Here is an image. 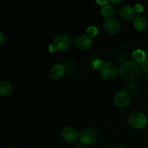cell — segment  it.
Segmentation results:
<instances>
[{
  "instance_id": "cell-9",
  "label": "cell",
  "mask_w": 148,
  "mask_h": 148,
  "mask_svg": "<svg viewBox=\"0 0 148 148\" xmlns=\"http://www.w3.org/2000/svg\"><path fill=\"white\" fill-rule=\"evenodd\" d=\"M77 49L81 51H85L89 49L92 44V39L87 34H82L78 36L75 42Z\"/></svg>"
},
{
  "instance_id": "cell-4",
  "label": "cell",
  "mask_w": 148,
  "mask_h": 148,
  "mask_svg": "<svg viewBox=\"0 0 148 148\" xmlns=\"http://www.w3.org/2000/svg\"><path fill=\"white\" fill-rule=\"evenodd\" d=\"M53 45L56 50L60 51H67L72 46V40L68 35L64 33H61L57 35L53 39Z\"/></svg>"
},
{
  "instance_id": "cell-2",
  "label": "cell",
  "mask_w": 148,
  "mask_h": 148,
  "mask_svg": "<svg viewBox=\"0 0 148 148\" xmlns=\"http://www.w3.org/2000/svg\"><path fill=\"white\" fill-rule=\"evenodd\" d=\"M99 71L101 77L106 81H111L115 79L119 72L116 66L111 62L102 64Z\"/></svg>"
},
{
  "instance_id": "cell-7",
  "label": "cell",
  "mask_w": 148,
  "mask_h": 148,
  "mask_svg": "<svg viewBox=\"0 0 148 148\" xmlns=\"http://www.w3.org/2000/svg\"><path fill=\"white\" fill-rule=\"evenodd\" d=\"M104 30L110 35H116L119 32L121 25L118 20L114 17L106 19L103 25Z\"/></svg>"
},
{
  "instance_id": "cell-24",
  "label": "cell",
  "mask_w": 148,
  "mask_h": 148,
  "mask_svg": "<svg viewBox=\"0 0 148 148\" xmlns=\"http://www.w3.org/2000/svg\"><path fill=\"white\" fill-rule=\"evenodd\" d=\"M120 148H124V147H120Z\"/></svg>"
},
{
  "instance_id": "cell-16",
  "label": "cell",
  "mask_w": 148,
  "mask_h": 148,
  "mask_svg": "<svg viewBox=\"0 0 148 148\" xmlns=\"http://www.w3.org/2000/svg\"><path fill=\"white\" fill-rule=\"evenodd\" d=\"M86 34L90 38L95 37V36H96L97 34H98V29H97V27H95V26H90V27H88V29H87Z\"/></svg>"
},
{
  "instance_id": "cell-15",
  "label": "cell",
  "mask_w": 148,
  "mask_h": 148,
  "mask_svg": "<svg viewBox=\"0 0 148 148\" xmlns=\"http://www.w3.org/2000/svg\"><path fill=\"white\" fill-rule=\"evenodd\" d=\"M114 14V10L112 6L107 4L102 7L101 10V14L103 18L108 19L112 17Z\"/></svg>"
},
{
  "instance_id": "cell-3",
  "label": "cell",
  "mask_w": 148,
  "mask_h": 148,
  "mask_svg": "<svg viewBox=\"0 0 148 148\" xmlns=\"http://www.w3.org/2000/svg\"><path fill=\"white\" fill-rule=\"evenodd\" d=\"M79 142L84 145H92L98 140V134L92 129H85L79 134Z\"/></svg>"
},
{
  "instance_id": "cell-6",
  "label": "cell",
  "mask_w": 148,
  "mask_h": 148,
  "mask_svg": "<svg viewBox=\"0 0 148 148\" xmlns=\"http://www.w3.org/2000/svg\"><path fill=\"white\" fill-rule=\"evenodd\" d=\"M131 99L132 98L130 94L127 92V91L124 90L117 92L114 95V98H113L116 106L121 108L128 106L130 105V102H131Z\"/></svg>"
},
{
  "instance_id": "cell-17",
  "label": "cell",
  "mask_w": 148,
  "mask_h": 148,
  "mask_svg": "<svg viewBox=\"0 0 148 148\" xmlns=\"http://www.w3.org/2000/svg\"><path fill=\"white\" fill-rule=\"evenodd\" d=\"M140 69L145 72H148V59H146L144 62L140 64Z\"/></svg>"
},
{
  "instance_id": "cell-14",
  "label": "cell",
  "mask_w": 148,
  "mask_h": 148,
  "mask_svg": "<svg viewBox=\"0 0 148 148\" xmlns=\"http://www.w3.org/2000/svg\"><path fill=\"white\" fill-rule=\"evenodd\" d=\"M132 58L133 59V62L141 64L143 62L146 60L145 52L142 49H136L135 51H133L132 54Z\"/></svg>"
},
{
  "instance_id": "cell-22",
  "label": "cell",
  "mask_w": 148,
  "mask_h": 148,
  "mask_svg": "<svg viewBox=\"0 0 148 148\" xmlns=\"http://www.w3.org/2000/svg\"><path fill=\"white\" fill-rule=\"evenodd\" d=\"M110 2L113 3V4H120L122 2V1H110Z\"/></svg>"
},
{
  "instance_id": "cell-18",
  "label": "cell",
  "mask_w": 148,
  "mask_h": 148,
  "mask_svg": "<svg viewBox=\"0 0 148 148\" xmlns=\"http://www.w3.org/2000/svg\"><path fill=\"white\" fill-rule=\"evenodd\" d=\"M134 10H135L136 12H141L143 10V7L140 4H137L134 6Z\"/></svg>"
},
{
  "instance_id": "cell-23",
  "label": "cell",
  "mask_w": 148,
  "mask_h": 148,
  "mask_svg": "<svg viewBox=\"0 0 148 148\" xmlns=\"http://www.w3.org/2000/svg\"><path fill=\"white\" fill-rule=\"evenodd\" d=\"M10 148H16V147H10Z\"/></svg>"
},
{
  "instance_id": "cell-11",
  "label": "cell",
  "mask_w": 148,
  "mask_h": 148,
  "mask_svg": "<svg viewBox=\"0 0 148 148\" xmlns=\"http://www.w3.org/2000/svg\"><path fill=\"white\" fill-rule=\"evenodd\" d=\"M65 69L63 65L62 64H56L54 65L49 72V75L52 79L54 80H58L62 78L64 75Z\"/></svg>"
},
{
  "instance_id": "cell-10",
  "label": "cell",
  "mask_w": 148,
  "mask_h": 148,
  "mask_svg": "<svg viewBox=\"0 0 148 148\" xmlns=\"http://www.w3.org/2000/svg\"><path fill=\"white\" fill-rule=\"evenodd\" d=\"M62 137L68 143H74L77 140V138H79V134L73 127H66L62 130Z\"/></svg>"
},
{
  "instance_id": "cell-20",
  "label": "cell",
  "mask_w": 148,
  "mask_h": 148,
  "mask_svg": "<svg viewBox=\"0 0 148 148\" xmlns=\"http://www.w3.org/2000/svg\"><path fill=\"white\" fill-rule=\"evenodd\" d=\"M4 36L3 35V33L1 32H0V46H2L3 43H4Z\"/></svg>"
},
{
  "instance_id": "cell-12",
  "label": "cell",
  "mask_w": 148,
  "mask_h": 148,
  "mask_svg": "<svg viewBox=\"0 0 148 148\" xmlns=\"http://www.w3.org/2000/svg\"><path fill=\"white\" fill-rule=\"evenodd\" d=\"M133 26L138 31H143L147 26V20L145 16L139 14L133 20Z\"/></svg>"
},
{
  "instance_id": "cell-1",
  "label": "cell",
  "mask_w": 148,
  "mask_h": 148,
  "mask_svg": "<svg viewBox=\"0 0 148 148\" xmlns=\"http://www.w3.org/2000/svg\"><path fill=\"white\" fill-rule=\"evenodd\" d=\"M140 68L138 64L133 61H127L121 64L119 69L121 77L130 82H134L139 78Z\"/></svg>"
},
{
  "instance_id": "cell-19",
  "label": "cell",
  "mask_w": 148,
  "mask_h": 148,
  "mask_svg": "<svg viewBox=\"0 0 148 148\" xmlns=\"http://www.w3.org/2000/svg\"><path fill=\"white\" fill-rule=\"evenodd\" d=\"M97 3H98V4H100V5H101V6H103H103H106V5H107V4H108V1H99V0H98V1H97Z\"/></svg>"
},
{
  "instance_id": "cell-8",
  "label": "cell",
  "mask_w": 148,
  "mask_h": 148,
  "mask_svg": "<svg viewBox=\"0 0 148 148\" xmlns=\"http://www.w3.org/2000/svg\"><path fill=\"white\" fill-rule=\"evenodd\" d=\"M119 15L123 20L126 21H130L135 18L136 17V11L134 10V7L130 4H125L120 7Z\"/></svg>"
},
{
  "instance_id": "cell-13",
  "label": "cell",
  "mask_w": 148,
  "mask_h": 148,
  "mask_svg": "<svg viewBox=\"0 0 148 148\" xmlns=\"http://www.w3.org/2000/svg\"><path fill=\"white\" fill-rule=\"evenodd\" d=\"M14 87L8 81H1L0 82V95L3 97H9L13 93Z\"/></svg>"
},
{
  "instance_id": "cell-21",
  "label": "cell",
  "mask_w": 148,
  "mask_h": 148,
  "mask_svg": "<svg viewBox=\"0 0 148 148\" xmlns=\"http://www.w3.org/2000/svg\"><path fill=\"white\" fill-rule=\"evenodd\" d=\"M49 49H50V51L51 52H54L56 50V49L54 47V46H53H53H52V45H51L50 48H49Z\"/></svg>"
},
{
  "instance_id": "cell-5",
  "label": "cell",
  "mask_w": 148,
  "mask_h": 148,
  "mask_svg": "<svg viewBox=\"0 0 148 148\" xmlns=\"http://www.w3.org/2000/svg\"><path fill=\"white\" fill-rule=\"evenodd\" d=\"M128 122L133 128L140 130L147 124V117L142 112H134L129 116Z\"/></svg>"
}]
</instances>
